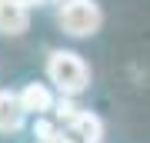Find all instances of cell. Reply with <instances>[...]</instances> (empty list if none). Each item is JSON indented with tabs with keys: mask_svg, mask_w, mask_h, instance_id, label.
<instances>
[{
	"mask_svg": "<svg viewBox=\"0 0 150 143\" xmlns=\"http://www.w3.org/2000/svg\"><path fill=\"white\" fill-rule=\"evenodd\" d=\"M57 130L64 133L67 143H100L103 137V120L90 110H77L74 117H67L64 123H57Z\"/></svg>",
	"mask_w": 150,
	"mask_h": 143,
	"instance_id": "obj_3",
	"label": "cell"
},
{
	"mask_svg": "<svg viewBox=\"0 0 150 143\" xmlns=\"http://www.w3.org/2000/svg\"><path fill=\"white\" fill-rule=\"evenodd\" d=\"M23 120H27V113L20 106V93L0 90V133H17L23 127Z\"/></svg>",
	"mask_w": 150,
	"mask_h": 143,
	"instance_id": "obj_6",
	"label": "cell"
},
{
	"mask_svg": "<svg viewBox=\"0 0 150 143\" xmlns=\"http://www.w3.org/2000/svg\"><path fill=\"white\" fill-rule=\"evenodd\" d=\"M30 27V7L20 0H0V33L4 37H20Z\"/></svg>",
	"mask_w": 150,
	"mask_h": 143,
	"instance_id": "obj_4",
	"label": "cell"
},
{
	"mask_svg": "<svg viewBox=\"0 0 150 143\" xmlns=\"http://www.w3.org/2000/svg\"><path fill=\"white\" fill-rule=\"evenodd\" d=\"M33 137H37V143H67V140H64V133L57 130V123H50L47 117L33 123Z\"/></svg>",
	"mask_w": 150,
	"mask_h": 143,
	"instance_id": "obj_7",
	"label": "cell"
},
{
	"mask_svg": "<svg viewBox=\"0 0 150 143\" xmlns=\"http://www.w3.org/2000/svg\"><path fill=\"white\" fill-rule=\"evenodd\" d=\"M20 4H27V7H30V4H43V0H20Z\"/></svg>",
	"mask_w": 150,
	"mask_h": 143,
	"instance_id": "obj_8",
	"label": "cell"
},
{
	"mask_svg": "<svg viewBox=\"0 0 150 143\" xmlns=\"http://www.w3.org/2000/svg\"><path fill=\"white\" fill-rule=\"evenodd\" d=\"M47 80L57 87L60 97L74 100V97H80L90 87V67L74 50H54L47 57Z\"/></svg>",
	"mask_w": 150,
	"mask_h": 143,
	"instance_id": "obj_1",
	"label": "cell"
},
{
	"mask_svg": "<svg viewBox=\"0 0 150 143\" xmlns=\"http://www.w3.org/2000/svg\"><path fill=\"white\" fill-rule=\"evenodd\" d=\"M20 106H23V113H27V117L43 120V117L57 106V100H54V93H50L47 83H27V87L20 90Z\"/></svg>",
	"mask_w": 150,
	"mask_h": 143,
	"instance_id": "obj_5",
	"label": "cell"
},
{
	"mask_svg": "<svg viewBox=\"0 0 150 143\" xmlns=\"http://www.w3.org/2000/svg\"><path fill=\"white\" fill-rule=\"evenodd\" d=\"M57 20L70 37H93L103 23V10L97 0H64L57 10Z\"/></svg>",
	"mask_w": 150,
	"mask_h": 143,
	"instance_id": "obj_2",
	"label": "cell"
}]
</instances>
